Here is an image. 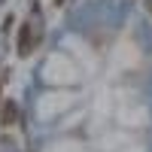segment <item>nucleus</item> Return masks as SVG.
<instances>
[{
  "label": "nucleus",
  "mask_w": 152,
  "mask_h": 152,
  "mask_svg": "<svg viewBox=\"0 0 152 152\" xmlns=\"http://www.w3.org/2000/svg\"><path fill=\"white\" fill-rule=\"evenodd\" d=\"M37 43H40V18H31V21H24L21 24V31H18V55L24 58V55H31L34 49H37Z\"/></svg>",
  "instance_id": "1"
},
{
  "label": "nucleus",
  "mask_w": 152,
  "mask_h": 152,
  "mask_svg": "<svg viewBox=\"0 0 152 152\" xmlns=\"http://www.w3.org/2000/svg\"><path fill=\"white\" fill-rule=\"evenodd\" d=\"M18 122V104L15 100H3L0 107V125H15Z\"/></svg>",
  "instance_id": "2"
},
{
  "label": "nucleus",
  "mask_w": 152,
  "mask_h": 152,
  "mask_svg": "<svg viewBox=\"0 0 152 152\" xmlns=\"http://www.w3.org/2000/svg\"><path fill=\"white\" fill-rule=\"evenodd\" d=\"M55 3H64V0H55Z\"/></svg>",
  "instance_id": "3"
}]
</instances>
